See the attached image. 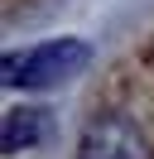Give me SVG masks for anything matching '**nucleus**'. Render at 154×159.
Returning <instances> with one entry per match:
<instances>
[{"mask_svg":"<svg viewBox=\"0 0 154 159\" xmlns=\"http://www.w3.org/2000/svg\"><path fill=\"white\" fill-rule=\"evenodd\" d=\"M77 63H87V48H82V43H48V48H34L24 63L10 58V82H29V87H38V82L63 77V72L77 68Z\"/></svg>","mask_w":154,"mask_h":159,"instance_id":"f03ea898","label":"nucleus"},{"mask_svg":"<svg viewBox=\"0 0 154 159\" xmlns=\"http://www.w3.org/2000/svg\"><path fill=\"white\" fill-rule=\"evenodd\" d=\"M77 159H149V140L120 111H101L82 125L77 140Z\"/></svg>","mask_w":154,"mask_h":159,"instance_id":"f257e3e1","label":"nucleus"},{"mask_svg":"<svg viewBox=\"0 0 154 159\" xmlns=\"http://www.w3.org/2000/svg\"><path fill=\"white\" fill-rule=\"evenodd\" d=\"M38 135H43V111H10V120H5V149L10 154H19V140L34 145Z\"/></svg>","mask_w":154,"mask_h":159,"instance_id":"7ed1b4c3","label":"nucleus"}]
</instances>
